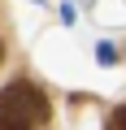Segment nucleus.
<instances>
[{
  "label": "nucleus",
  "instance_id": "3",
  "mask_svg": "<svg viewBox=\"0 0 126 130\" xmlns=\"http://www.w3.org/2000/svg\"><path fill=\"white\" fill-rule=\"evenodd\" d=\"M109 130H126V104L109 113Z\"/></svg>",
  "mask_w": 126,
  "mask_h": 130
},
{
  "label": "nucleus",
  "instance_id": "2",
  "mask_svg": "<svg viewBox=\"0 0 126 130\" xmlns=\"http://www.w3.org/2000/svg\"><path fill=\"white\" fill-rule=\"evenodd\" d=\"M0 130H31V126H26L22 117H13L9 108H0Z\"/></svg>",
  "mask_w": 126,
  "mask_h": 130
},
{
  "label": "nucleus",
  "instance_id": "1",
  "mask_svg": "<svg viewBox=\"0 0 126 130\" xmlns=\"http://www.w3.org/2000/svg\"><path fill=\"white\" fill-rule=\"evenodd\" d=\"M0 108H9V113L22 117L26 126H44V121L52 117L48 95H44L35 83H26V78H18V83H9L5 91H0Z\"/></svg>",
  "mask_w": 126,
  "mask_h": 130
}]
</instances>
